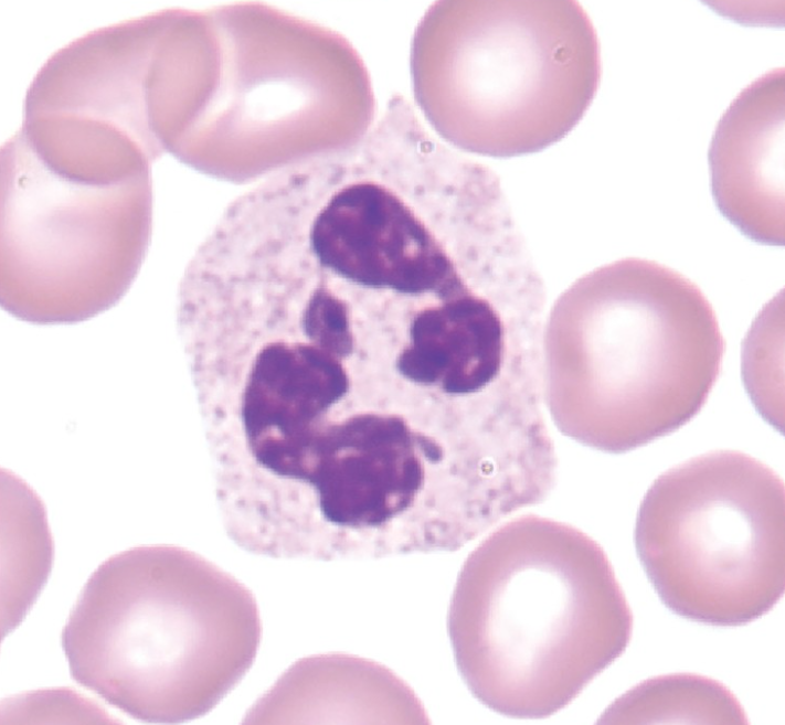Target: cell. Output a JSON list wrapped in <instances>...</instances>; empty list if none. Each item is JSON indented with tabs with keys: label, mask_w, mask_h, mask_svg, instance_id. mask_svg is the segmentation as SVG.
<instances>
[{
	"label": "cell",
	"mask_w": 785,
	"mask_h": 725,
	"mask_svg": "<svg viewBox=\"0 0 785 725\" xmlns=\"http://www.w3.org/2000/svg\"><path fill=\"white\" fill-rule=\"evenodd\" d=\"M170 12L99 28L57 50L31 82L24 115L63 116L157 159L165 151L152 129L150 82Z\"/></svg>",
	"instance_id": "cell-8"
},
{
	"label": "cell",
	"mask_w": 785,
	"mask_h": 725,
	"mask_svg": "<svg viewBox=\"0 0 785 725\" xmlns=\"http://www.w3.org/2000/svg\"><path fill=\"white\" fill-rule=\"evenodd\" d=\"M150 168L31 143L1 149L2 303L38 323L87 319L116 302L151 233Z\"/></svg>",
	"instance_id": "cell-5"
},
{
	"label": "cell",
	"mask_w": 785,
	"mask_h": 725,
	"mask_svg": "<svg viewBox=\"0 0 785 725\" xmlns=\"http://www.w3.org/2000/svg\"><path fill=\"white\" fill-rule=\"evenodd\" d=\"M598 723L745 724L746 713L722 683L690 673L646 680L618 697Z\"/></svg>",
	"instance_id": "cell-11"
},
{
	"label": "cell",
	"mask_w": 785,
	"mask_h": 725,
	"mask_svg": "<svg viewBox=\"0 0 785 725\" xmlns=\"http://www.w3.org/2000/svg\"><path fill=\"white\" fill-rule=\"evenodd\" d=\"M416 103L459 150L515 157L563 139L597 92V33L576 1H439L412 44Z\"/></svg>",
	"instance_id": "cell-4"
},
{
	"label": "cell",
	"mask_w": 785,
	"mask_h": 725,
	"mask_svg": "<svg viewBox=\"0 0 785 725\" xmlns=\"http://www.w3.org/2000/svg\"><path fill=\"white\" fill-rule=\"evenodd\" d=\"M268 15L255 3L200 11L184 47L180 126L169 149L182 162L245 180L269 142V116L275 115L269 107L300 113L269 98L303 92L269 89L277 83L269 81Z\"/></svg>",
	"instance_id": "cell-7"
},
{
	"label": "cell",
	"mask_w": 785,
	"mask_h": 725,
	"mask_svg": "<svg viewBox=\"0 0 785 725\" xmlns=\"http://www.w3.org/2000/svg\"><path fill=\"white\" fill-rule=\"evenodd\" d=\"M447 631L458 672L480 703L542 718L624 653L633 614L595 540L523 514L498 525L463 563Z\"/></svg>",
	"instance_id": "cell-1"
},
{
	"label": "cell",
	"mask_w": 785,
	"mask_h": 725,
	"mask_svg": "<svg viewBox=\"0 0 785 725\" xmlns=\"http://www.w3.org/2000/svg\"><path fill=\"white\" fill-rule=\"evenodd\" d=\"M634 542L672 612L717 627L746 625L784 594V482L742 451L696 456L654 480Z\"/></svg>",
	"instance_id": "cell-6"
},
{
	"label": "cell",
	"mask_w": 785,
	"mask_h": 725,
	"mask_svg": "<svg viewBox=\"0 0 785 725\" xmlns=\"http://www.w3.org/2000/svg\"><path fill=\"white\" fill-rule=\"evenodd\" d=\"M247 717L251 723L429 722L417 695L392 670L346 653L295 662Z\"/></svg>",
	"instance_id": "cell-10"
},
{
	"label": "cell",
	"mask_w": 785,
	"mask_h": 725,
	"mask_svg": "<svg viewBox=\"0 0 785 725\" xmlns=\"http://www.w3.org/2000/svg\"><path fill=\"white\" fill-rule=\"evenodd\" d=\"M784 67L753 81L719 120L709 148L721 214L754 242L784 245Z\"/></svg>",
	"instance_id": "cell-9"
},
{
	"label": "cell",
	"mask_w": 785,
	"mask_h": 725,
	"mask_svg": "<svg viewBox=\"0 0 785 725\" xmlns=\"http://www.w3.org/2000/svg\"><path fill=\"white\" fill-rule=\"evenodd\" d=\"M22 131H23V130H22ZM24 134H25V132H24ZM25 135H26V134H25ZM26 136H28V135H26ZM29 137H30V136H29ZM30 138H31V137H30ZM32 139L38 140V139H35V138H32ZM39 141H43V142L56 145V143L49 142V141H44V140H40V139H39ZM56 146L63 147V148H66V149H71V148H67V147H64V146H61V145H56ZM72 150H75V149H72ZM76 151H78V150H76ZM79 152H84V151H79ZM84 153H87V152H84ZM87 154H92V153H87ZM93 156H96V154H93ZM96 157H100V156H96ZM100 158H105V157H100ZM105 159H109V158H105ZM109 160L119 161V162H127V161H120V160H115V159H109ZM127 163H129V162H127ZM130 163H134V162H130ZM136 163H145V162H136Z\"/></svg>",
	"instance_id": "cell-12"
},
{
	"label": "cell",
	"mask_w": 785,
	"mask_h": 725,
	"mask_svg": "<svg viewBox=\"0 0 785 725\" xmlns=\"http://www.w3.org/2000/svg\"><path fill=\"white\" fill-rule=\"evenodd\" d=\"M261 639L251 589L169 544L103 562L61 632L74 681L136 719L167 724L215 707L251 669Z\"/></svg>",
	"instance_id": "cell-3"
},
{
	"label": "cell",
	"mask_w": 785,
	"mask_h": 725,
	"mask_svg": "<svg viewBox=\"0 0 785 725\" xmlns=\"http://www.w3.org/2000/svg\"><path fill=\"white\" fill-rule=\"evenodd\" d=\"M724 350L696 282L655 260L622 258L577 278L555 300L544 327V402L564 435L627 452L700 412Z\"/></svg>",
	"instance_id": "cell-2"
}]
</instances>
